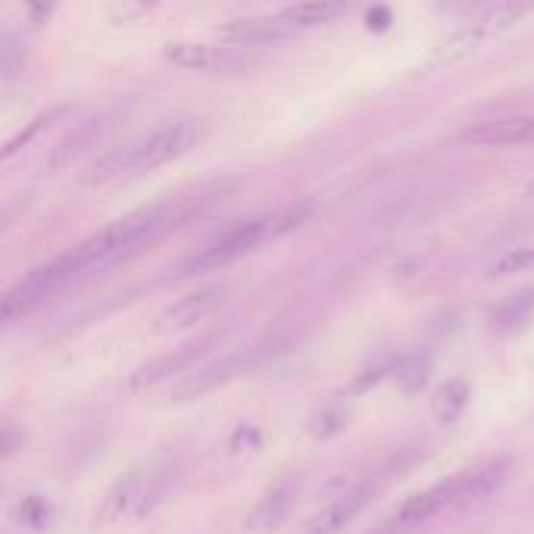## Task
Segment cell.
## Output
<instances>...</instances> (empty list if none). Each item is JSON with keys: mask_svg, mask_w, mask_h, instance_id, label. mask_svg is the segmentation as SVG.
<instances>
[{"mask_svg": "<svg viewBox=\"0 0 534 534\" xmlns=\"http://www.w3.org/2000/svg\"><path fill=\"white\" fill-rule=\"evenodd\" d=\"M247 366H250L247 353H232V356H222V360H213V363L203 366L200 372L188 375L185 381H178L175 391H172V400L175 403H188V400H197V397H207V394L225 388L228 381H235Z\"/></svg>", "mask_w": 534, "mask_h": 534, "instance_id": "52a82bcc", "label": "cell"}, {"mask_svg": "<svg viewBox=\"0 0 534 534\" xmlns=\"http://www.w3.org/2000/svg\"><path fill=\"white\" fill-rule=\"evenodd\" d=\"M463 141L478 147H528L534 144V113L478 122L463 132Z\"/></svg>", "mask_w": 534, "mask_h": 534, "instance_id": "ba28073f", "label": "cell"}, {"mask_svg": "<svg viewBox=\"0 0 534 534\" xmlns=\"http://www.w3.org/2000/svg\"><path fill=\"white\" fill-rule=\"evenodd\" d=\"M194 144V125L191 122H163L154 132H147L144 138L116 147L104 160H97L91 169H85V185L104 182L113 175H141L154 172L172 160H178L185 150Z\"/></svg>", "mask_w": 534, "mask_h": 534, "instance_id": "7a4b0ae2", "label": "cell"}, {"mask_svg": "<svg viewBox=\"0 0 534 534\" xmlns=\"http://www.w3.org/2000/svg\"><path fill=\"white\" fill-rule=\"evenodd\" d=\"M22 66V47L16 41V35H0V72L13 75Z\"/></svg>", "mask_w": 534, "mask_h": 534, "instance_id": "44dd1931", "label": "cell"}, {"mask_svg": "<svg viewBox=\"0 0 534 534\" xmlns=\"http://www.w3.org/2000/svg\"><path fill=\"white\" fill-rule=\"evenodd\" d=\"M157 7H160V0H116V4L110 7V22L129 25V22L144 19L147 13H154Z\"/></svg>", "mask_w": 534, "mask_h": 534, "instance_id": "ffe728a7", "label": "cell"}, {"mask_svg": "<svg viewBox=\"0 0 534 534\" xmlns=\"http://www.w3.org/2000/svg\"><path fill=\"white\" fill-rule=\"evenodd\" d=\"M506 469H510V466H506V463L500 460V463H491V466H485V469H478L475 475L463 478V491L456 494V500H453L456 510H460V513H469V510H475V506L485 503V500L503 485Z\"/></svg>", "mask_w": 534, "mask_h": 534, "instance_id": "5bb4252c", "label": "cell"}, {"mask_svg": "<svg viewBox=\"0 0 534 534\" xmlns=\"http://www.w3.org/2000/svg\"><path fill=\"white\" fill-rule=\"evenodd\" d=\"M219 38L232 47H269L294 38V29L282 19H238L219 25Z\"/></svg>", "mask_w": 534, "mask_h": 534, "instance_id": "9c48e42d", "label": "cell"}, {"mask_svg": "<svg viewBox=\"0 0 534 534\" xmlns=\"http://www.w3.org/2000/svg\"><path fill=\"white\" fill-rule=\"evenodd\" d=\"M372 497V485H356L350 491H344L335 503H328L325 510L316 516V522L310 525V534H338L344 525H350L356 519V513H363V506Z\"/></svg>", "mask_w": 534, "mask_h": 534, "instance_id": "30bf717a", "label": "cell"}, {"mask_svg": "<svg viewBox=\"0 0 534 534\" xmlns=\"http://www.w3.org/2000/svg\"><path fill=\"white\" fill-rule=\"evenodd\" d=\"M313 213H316V200H294L291 207H285V210H278L275 216H269L272 219V235L278 238V235L294 232V228L307 222Z\"/></svg>", "mask_w": 534, "mask_h": 534, "instance_id": "ac0fdd59", "label": "cell"}, {"mask_svg": "<svg viewBox=\"0 0 534 534\" xmlns=\"http://www.w3.org/2000/svg\"><path fill=\"white\" fill-rule=\"evenodd\" d=\"M460 491H463V478H447V481H441V485H435V488H428V491L406 500L400 506L397 519L400 522H425L431 516L444 513L447 506H453V500H456V494H460Z\"/></svg>", "mask_w": 534, "mask_h": 534, "instance_id": "8fae6325", "label": "cell"}, {"mask_svg": "<svg viewBox=\"0 0 534 534\" xmlns=\"http://www.w3.org/2000/svg\"><path fill=\"white\" fill-rule=\"evenodd\" d=\"M222 300H225V288L222 285H207L200 291H191L182 300H175L172 307H166L157 316L154 328H157V332H163V335L182 332V328H191V325L207 319L210 313H216L222 307Z\"/></svg>", "mask_w": 534, "mask_h": 534, "instance_id": "8992f818", "label": "cell"}, {"mask_svg": "<svg viewBox=\"0 0 534 534\" xmlns=\"http://www.w3.org/2000/svg\"><path fill=\"white\" fill-rule=\"evenodd\" d=\"M272 219H247V222H238L235 228H228L222 232L216 241H210L203 250H197L194 257L185 263V272L188 275H207V272H219L225 266L238 263L247 253H253L260 244L272 241Z\"/></svg>", "mask_w": 534, "mask_h": 534, "instance_id": "3957f363", "label": "cell"}, {"mask_svg": "<svg viewBox=\"0 0 534 534\" xmlns=\"http://www.w3.org/2000/svg\"><path fill=\"white\" fill-rule=\"evenodd\" d=\"M488 0H438L435 10L444 13V16H463V13H472V10H481Z\"/></svg>", "mask_w": 534, "mask_h": 534, "instance_id": "cb8c5ba5", "label": "cell"}, {"mask_svg": "<svg viewBox=\"0 0 534 534\" xmlns=\"http://www.w3.org/2000/svg\"><path fill=\"white\" fill-rule=\"evenodd\" d=\"M57 4L60 0H25V13H29V19H32V25H47L50 19H54V13H57Z\"/></svg>", "mask_w": 534, "mask_h": 534, "instance_id": "7402d4cb", "label": "cell"}, {"mask_svg": "<svg viewBox=\"0 0 534 534\" xmlns=\"http://www.w3.org/2000/svg\"><path fill=\"white\" fill-rule=\"evenodd\" d=\"M353 7V0H294L285 10H278V19L288 22L291 29H316L341 19Z\"/></svg>", "mask_w": 534, "mask_h": 534, "instance_id": "7c38bea8", "label": "cell"}, {"mask_svg": "<svg viewBox=\"0 0 534 534\" xmlns=\"http://www.w3.org/2000/svg\"><path fill=\"white\" fill-rule=\"evenodd\" d=\"M466 403H469V385L460 378H453V381H444V385L435 391V397H431V410H435V419L453 422L463 416Z\"/></svg>", "mask_w": 534, "mask_h": 534, "instance_id": "2e32d148", "label": "cell"}, {"mask_svg": "<svg viewBox=\"0 0 534 534\" xmlns=\"http://www.w3.org/2000/svg\"><path fill=\"white\" fill-rule=\"evenodd\" d=\"M534 266V247H516L510 253H503V257L488 269L491 278H503V275H516Z\"/></svg>", "mask_w": 534, "mask_h": 534, "instance_id": "d6986e66", "label": "cell"}, {"mask_svg": "<svg viewBox=\"0 0 534 534\" xmlns=\"http://www.w3.org/2000/svg\"><path fill=\"white\" fill-rule=\"evenodd\" d=\"M182 216L185 213L169 207V203H154V207L132 210L129 216L104 225L97 235H91L79 247L63 253L60 260H54V269L60 272L63 282H69L72 275H82L97 266L116 263L122 257H129V253H135L138 247H144L147 241H154L157 235H163L166 228H172Z\"/></svg>", "mask_w": 534, "mask_h": 534, "instance_id": "6da1fadb", "label": "cell"}, {"mask_svg": "<svg viewBox=\"0 0 534 534\" xmlns=\"http://www.w3.org/2000/svg\"><path fill=\"white\" fill-rule=\"evenodd\" d=\"M60 285H63V278L54 269V263L32 272V275H25L19 285H13V288H7L4 294H0V325H7V322L19 319L25 313H32L38 303L47 300Z\"/></svg>", "mask_w": 534, "mask_h": 534, "instance_id": "5b68a950", "label": "cell"}, {"mask_svg": "<svg viewBox=\"0 0 534 534\" xmlns=\"http://www.w3.org/2000/svg\"><path fill=\"white\" fill-rule=\"evenodd\" d=\"M525 197H534V178H531V182L525 185Z\"/></svg>", "mask_w": 534, "mask_h": 534, "instance_id": "d4e9b609", "label": "cell"}, {"mask_svg": "<svg viewBox=\"0 0 534 534\" xmlns=\"http://www.w3.org/2000/svg\"><path fill=\"white\" fill-rule=\"evenodd\" d=\"M22 441H25L22 428H16V425H0V460L13 456V453L22 447Z\"/></svg>", "mask_w": 534, "mask_h": 534, "instance_id": "603a6c76", "label": "cell"}, {"mask_svg": "<svg viewBox=\"0 0 534 534\" xmlns=\"http://www.w3.org/2000/svg\"><path fill=\"white\" fill-rule=\"evenodd\" d=\"M291 500H294V488H291V485H278L275 491H269V494L263 497V503L257 506V510L250 513L247 531H253V534H269V531H275L278 525L288 519Z\"/></svg>", "mask_w": 534, "mask_h": 534, "instance_id": "9a60e30c", "label": "cell"}, {"mask_svg": "<svg viewBox=\"0 0 534 534\" xmlns=\"http://www.w3.org/2000/svg\"><path fill=\"white\" fill-rule=\"evenodd\" d=\"M66 110L69 107H57V110H50V113H41L38 119H32L29 125H22V129L19 132H13L4 144H0V163H7V160H13L16 154H19V150H25V147H29L44 129H47V125H54L60 116H66Z\"/></svg>", "mask_w": 534, "mask_h": 534, "instance_id": "e0dca14e", "label": "cell"}, {"mask_svg": "<svg viewBox=\"0 0 534 534\" xmlns=\"http://www.w3.org/2000/svg\"><path fill=\"white\" fill-rule=\"evenodd\" d=\"M531 10H534V0H500L488 16H481L475 25H469V32L478 44H485L488 38H494L500 32H510L513 25H519Z\"/></svg>", "mask_w": 534, "mask_h": 534, "instance_id": "4fadbf2b", "label": "cell"}, {"mask_svg": "<svg viewBox=\"0 0 534 534\" xmlns=\"http://www.w3.org/2000/svg\"><path fill=\"white\" fill-rule=\"evenodd\" d=\"M4 228H7V216H0V235H4Z\"/></svg>", "mask_w": 534, "mask_h": 534, "instance_id": "484cf974", "label": "cell"}, {"mask_svg": "<svg viewBox=\"0 0 534 534\" xmlns=\"http://www.w3.org/2000/svg\"><path fill=\"white\" fill-rule=\"evenodd\" d=\"M163 60L175 69L188 72H244L250 60L244 57L241 47L232 44H200V41H172L163 47Z\"/></svg>", "mask_w": 534, "mask_h": 534, "instance_id": "277c9868", "label": "cell"}]
</instances>
